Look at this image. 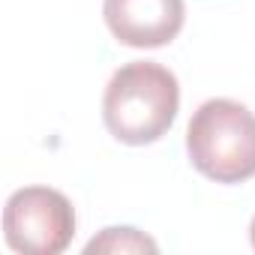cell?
I'll return each mask as SVG.
<instances>
[{
	"label": "cell",
	"instance_id": "5b68a950",
	"mask_svg": "<svg viewBox=\"0 0 255 255\" xmlns=\"http://www.w3.org/2000/svg\"><path fill=\"white\" fill-rule=\"evenodd\" d=\"M87 255H96V252H111V255H126V252H159L156 240L147 237L144 231L138 228H129V225H120V228H105L99 231L87 246H84Z\"/></svg>",
	"mask_w": 255,
	"mask_h": 255
},
{
	"label": "cell",
	"instance_id": "6da1fadb",
	"mask_svg": "<svg viewBox=\"0 0 255 255\" xmlns=\"http://www.w3.org/2000/svg\"><path fill=\"white\" fill-rule=\"evenodd\" d=\"M180 84L177 75L153 60H132L120 66L102 96V120L123 144L159 141L177 117Z\"/></svg>",
	"mask_w": 255,
	"mask_h": 255
},
{
	"label": "cell",
	"instance_id": "3957f363",
	"mask_svg": "<svg viewBox=\"0 0 255 255\" xmlns=\"http://www.w3.org/2000/svg\"><path fill=\"white\" fill-rule=\"evenodd\" d=\"M3 237L21 255H57L75 237V210L51 186L15 189L3 207Z\"/></svg>",
	"mask_w": 255,
	"mask_h": 255
},
{
	"label": "cell",
	"instance_id": "277c9868",
	"mask_svg": "<svg viewBox=\"0 0 255 255\" xmlns=\"http://www.w3.org/2000/svg\"><path fill=\"white\" fill-rule=\"evenodd\" d=\"M102 15L120 45L162 48L183 30V0H105Z\"/></svg>",
	"mask_w": 255,
	"mask_h": 255
},
{
	"label": "cell",
	"instance_id": "8992f818",
	"mask_svg": "<svg viewBox=\"0 0 255 255\" xmlns=\"http://www.w3.org/2000/svg\"><path fill=\"white\" fill-rule=\"evenodd\" d=\"M249 237H252V249H255V216H252V225H249Z\"/></svg>",
	"mask_w": 255,
	"mask_h": 255
},
{
	"label": "cell",
	"instance_id": "7a4b0ae2",
	"mask_svg": "<svg viewBox=\"0 0 255 255\" xmlns=\"http://www.w3.org/2000/svg\"><path fill=\"white\" fill-rule=\"evenodd\" d=\"M186 153L195 171L216 183L255 177V114L234 99H207L186 126Z\"/></svg>",
	"mask_w": 255,
	"mask_h": 255
}]
</instances>
